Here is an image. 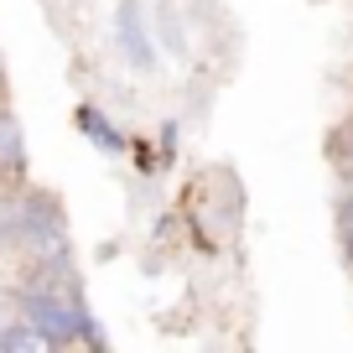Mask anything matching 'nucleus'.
Listing matches in <instances>:
<instances>
[{
	"label": "nucleus",
	"mask_w": 353,
	"mask_h": 353,
	"mask_svg": "<svg viewBox=\"0 0 353 353\" xmlns=\"http://www.w3.org/2000/svg\"><path fill=\"white\" fill-rule=\"evenodd\" d=\"M0 166H21V135L6 110H0Z\"/></svg>",
	"instance_id": "7ed1b4c3"
},
{
	"label": "nucleus",
	"mask_w": 353,
	"mask_h": 353,
	"mask_svg": "<svg viewBox=\"0 0 353 353\" xmlns=\"http://www.w3.org/2000/svg\"><path fill=\"white\" fill-rule=\"evenodd\" d=\"M21 307H26V322H32V327H42L57 348H63V343H73L78 332H83V312L68 301V291H42V286H32V291H21Z\"/></svg>",
	"instance_id": "f257e3e1"
},
{
	"label": "nucleus",
	"mask_w": 353,
	"mask_h": 353,
	"mask_svg": "<svg viewBox=\"0 0 353 353\" xmlns=\"http://www.w3.org/2000/svg\"><path fill=\"white\" fill-rule=\"evenodd\" d=\"M26 317V307H21V291H0V338L16 327V322Z\"/></svg>",
	"instance_id": "20e7f679"
},
{
	"label": "nucleus",
	"mask_w": 353,
	"mask_h": 353,
	"mask_svg": "<svg viewBox=\"0 0 353 353\" xmlns=\"http://www.w3.org/2000/svg\"><path fill=\"white\" fill-rule=\"evenodd\" d=\"M0 348H6V353H52L57 343L47 338L42 327H32V322L21 317V322H16V327H11V332H6V338H0Z\"/></svg>",
	"instance_id": "f03ea898"
},
{
	"label": "nucleus",
	"mask_w": 353,
	"mask_h": 353,
	"mask_svg": "<svg viewBox=\"0 0 353 353\" xmlns=\"http://www.w3.org/2000/svg\"><path fill=\"white\" fill-rule=\"evenodd\" d=\"M348 260H353V229H348Z\"/></svg>",
	"instance_id": "39448f33"
}]
</instances>
